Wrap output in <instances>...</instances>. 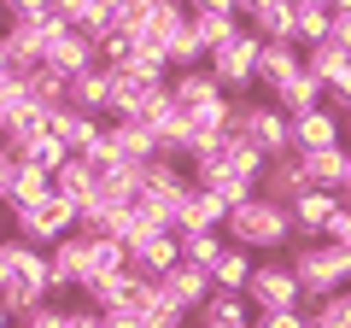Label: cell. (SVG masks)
Listing matches in <instances>:
<instances>
[{
    "mask_svg": "<svg viewBox=\"0 0 351 328\" xmlns=\"http://www.w3.org/2000/svg\"><path fill=\"white\" fill-rule=\"evenodd\" d=\"M64 106L71 112H82V117H100V112H112V71H88V76H76L71 89H64Z\"/></svg>",
    "mask_w": 351,
    "mask_h": 328,
    "instance_id": "21",
    "label": "cell"
},
{
    "mask_svg": "<svg viewBox=\"0 0 351 328\" xmlns=\"http://www.w3.org/2000/svg\"><path fill=\"white\" fill-rule=\"evenodd\" d=\"M170 100L182 106L188 117H199V112H211V106H223L228 94L217 89L211 71H182V76H170Z\"/></svg>",
    "mask_w": 351,
    "mask_h": 328,
    "instance_id": "17",
    "label": "cell"
},
{
    "mask_svg": "<svg viewBox=\"0 0 351 328\" xmlns=\"http://www.w3.org/2000/svg\"><path fill=\"white\" fill-rule=\"evenodd\" d=\"M304 71V47H293V41H263V53H258V82L269 94L281 89V82H293V76Z\"/></svg>",
    "mask_w": 351,
    "mask_h": 328,
    "instance_id": "20",
    "label": "cell"
},
{
    "mask_svg": "<svg viewBox=\"0 0 351 328\" xmlns=\"http://www.w3.org/2000/svg\"><path fill=\"white\" fill-rule=\"evenodd\" d=\"M164 59H170V71H176V76H182V71H205V65H211V47L199 41V30H193V18H188L182 30H176V41L164 47Z\"/></svg>",
    "mask_w": 351,
    "mask_h": 328,
    "instance_id": "27",
    "label": "cell"
},
{
    "mask_svg": "<svg viewBox=\"0 0 351 328\" xmlns=\"http://www.w3.org/2000/svg\"><path fill=\"white\" fill-rule=\"evenodd\" d=\"M328 147H346V141H339V117L328 112V106L293 117V152H328Z\"/></svg>",
    "mask_w": 351,
    "mask_h": 328,
    "instance_id": "22",
    "label": "cell"
},
{
    "mask_svg": "<svg viewBox=\"0 0 351 328\" xmlns=\"http://www.w3.org/2000/svg\"><path fill=\"white\" fill-rule=\"evenodd\" d=\"M346 65H351V53H339L334 41H322V47H311V53H304V71H311L316 82H322V89L334 82L339 71H346Z\"/></svg>",
    "mask_w": 351,
    "mask_h": 328,
    "instance_id": "32",
    "label": "cell"
},
{
    "mask_svg": "<svg viewBox=\"0 0 351 328\" xmlns=\"http://www.w3.org/2000/svg\"><path fill=\"white\" fill-rule=\"evenodd\" d=\"M53 194H59L64 205H76V211H82V205L100 194V176H94V164H88V159H71L59 176H53Z\"/></svg>",
    "mask_w": 351,
    "mask_h": 328,
    "instance_id": "26",
    "label": "cell"
},
{
    "mask_svg": "<svg viewBox=\"0 0 351 328\" xmlns=\"http://www.w3.org/2000/svg\"><path fill=\"white\" fill-rule=\"evenodd\" d=\"M339 200H351V170H346V194H339Z\"/></svg>",
    "mask_w": 351,
    "mask_h": 328,
    "instance_id": "46",
    "label": "cell"
},
{
    "mask_svg": "<svg viewBox=\"0 0 351 328\" xmlns=\"http://www.w3.org/2000/svg\"><path fill=\"white\" fill-rule=\"evenodd\" d=\"M18 164H24V159H18L12 147H0V211H6V188H12V176H18Z\"/></svg>",
    "mask_w": 351,
    "mask_h": 328,
    "instance_id": "39",
    "label": "cell"
},
{
    "mask_svg": "<svg viewBox=\"0 0 351 328\" xmlns=\"http://www.w3.org/2000/svg\"><path fill=\"white\" fill-rule=\"evenodd\" d=\"M0 36H6V6H0Z\"/></svg>",
    "mask_w": 351,
    "mask_h": 328,
    "instance_id": "47",
    "label": "cell"
},
{
    "mask_svg": "<svg viewBox=\"0 0 351 328\" xmlns=\"http://www.w3.org/2000/svg\"><path fill=\"white\" fill-rule=\"evenodd\" d=\"M176 240H182V264L205 270V276H211V270H217V258L228 253V240H223V235H176Z\"/></svg>",
    "mask_w": 351,
    "mask_h": 328,
    "instance_id": "30",
    "label": "cell"
},
{
    "mask_svg": "<svg viewBox=\"0 0 351 328\" xmlns=\"http://www.w3.org/2000/svg\"><path fill=\"white\" fill-rule=\"evenodd\" d=\"M228 141H246L252 152H263V159L276 164L293 152V117L276 112L269 100H234V112H228Z\"/></svg>",
    "mask_w": 351,
    "mask_h": 328,
    "instance_id": "2",
    "label": "cell"
},
{
    "mask_svg": "<svg viewBox=\"0 0 351 328\" xmlns=\"http://www.w3.org/2000/svg\"><path fill=\"white\" fill-rule=\"evenodd\" d=\"M12 235L24 240V246H36V253H53L64 235H76V205H64L59 194H47L41 205L12 211Z\"/></svg>",
    "mask_w": 351,
    "mask_h": 328,
    "instance_id": "4",
    "label": "cell"
},
{
    "mask_svg": "<svg viewBox=\"0 0 351 328\" xmlns=\"http://www.w3.org/2000/svg\"><path fill=\"white\" fill-rule=\"evenodd\" d=\"M311 328H351V288H339L334 299H322L311 311Z\"/></svg>",
    "mask_w": 351,
    "mask_h": 328,
    "instance_id": "33",
    "label": "cell"
},
{
    "mask_svg": "<svg viewBox=\"0 0 351 328\" xmlns=\"http://www.w3.org/2000/svg\"><path fill=\"white\" fill-rule=\"evenodd\" d=\"M199 328H258V316H252L246 293H211L199 311Z\"/></svg>",
    "mask_w": 351,
    "mask_h": 328,
    "instance_id": "25",
    "label": "cell"
},
{
    "mask_svg": "<svg viewBox=\"0 0 351 328\" xmlns=\"http://www.w3.org/2000/svg\"><path fill=\"white\" fill-rule=\"evenodd\" d=\"M106 147H112L123 164H152V159H164L158 141H152V129L135 124V117H106Z\"/></svg>",
    "mask_w": 351,
    "mask_h": 328,
    "instance_id": "14",
    "label": "cell"
},
{
    "mask_svg": "<svg viewBox=\"0 0 351 328\" xmlns=\"http://www.w3.org/2000/svg\"><path fill=\"white\" fill-rule=\"evenodd\" d=\"M223 240H228V246H240V253H281V246L293 240V211L258 194V200H246V205L228 211Z\"/></svg>",
    "mask_w": 351,
    "mask_h": 328,
    "instance_id": "1",
    "label": "cell"
},
{
    "mask_svg": "<svg viewBox=\"0 0 351 328\" xmlns=\"http://www.w3.org/2000/svg\"><path fill=\"white\" fill-rule=\"evenodd\" d=\"M41 71H59L64 82H76V76L100 71V47H94L82 30L59 24V30H47V53H41Z\"/></svg>",
    "mask_w": 351,
    "mask_h": 328,
    "instance_id": "8",
    "label": "cell"
},
{
    "mask_svg": "<svg viewBox=\"0 0 351 328\" xmlns=\"http://www.w3.org/2000/svg\"><path fill=\"white\" fill-rule=\"evenodd\" d=\"M339 141H346V152H351V112L339 117Z\"/></svg>",
    "mask_w": 351,
    "mask_h": 328,
    "instance_id": "44",
    "label": "cell"
},
{
    "mask_svg": "<svg viewBox=\"0 0 351 328\" xmlns=\"http://www.w3.org/2000/svg\"><path fill=\"white\" fill-rule=\"evenodd\" d=\"M24 328H71V311H64V305H41Z\"/></svg>",
    "mask_w": 351,
    "mask_h": 328,
    "instance_id": "38",
    "label": "cell"
},
{
    "mask_svg": "<svg viewBox=\"0 0 351 328\" xmlns=\"http://www.w3.org/2000/svg\"><path fill=\"white\" fill-rule=\"evenodd\" d=\"M246 305H252L258 316H269V311H299V305H304V288H299V276H293L287 258H263V264L252 270Z\"/></svg>",
    "mask_w": 351,
    "mask_h": 328,
    "instance_id": "5",
    "label": "cell"
},
{
    "mask_svg": "<svg viewBox=\"0 0 351 328\" xmlns=\"http://www.w3.org/2000/svg\"><path fill=\"white\" fill-rule=\"evenodd\" d=\"M339 194H322V188H311V194H299V200L287 205L293 211V240H299V246H311V240H322L328 235V223H334L339 217Z\"/></svg>",
    "mask_w": 351,
    "mask_h": 328,
    "instance_id": "9",
    "label": "cell"
},
{
    "mask_svg": "<svg viewBox=\"0 0 351 328\" xmlns=\"http://www.w3.org/2000/svg\"><path fill=\"white\" fill-rule=\"evenodd\" d=\"M258 194H263V200H276V205H293L299 194H311V176H304V159H299V152H287V159H276L269 170H263Z\"/></svg>",
    "mask_w": 351,
    "mask_h": 328,
    "instance_id": "18",
    "label": "cell"
},
{
    "mask_svg": "<svg viewBox=\"0 0 351 328\" xmlns=\"http://www.w3.org/2000/svg\"><path fill=\"white\" fill-rule=\"evenodd\" d=\"M258 328H311V316L304 311H269V316H258Z\"/></svg>",
    "mask_w": 351,
    "mask_h": 328,
    "instance_id": "40",
    "label": "cell"
},
{
    "mask_svg": "<svg viewBox=\"0 0 351 328\" xmlns=\"http://www.w3.org/2000/svg\"><path fill=\"white\" fill-rule=\"evenodd\" d=\"M182 24H188V6L176 0H123V30L141 47H170Z\"/></svg>",
    "mask_w": 351,
    "mask_h": 328,
    "instance_id": "6",
    "label": "cell"
},
{
    "mask_svg": "<svg viewBox=\"0 0 351 328\" xmlns=\"http://www.w3.org/2000/svg\"><path fill=\"white\" fill-rule=\"evenodd\" d=\"M176 264H182V240H176V235H141V240H129V270H135L141 281H164Z\"/></svg>",
    "mask_w": 351,
    "mask_h": 328,
    "instance_id": "10",
    "label": "cell"
},
{
    "mask_svg": "<svg viewBox=\"0 0 351 328\" xmlns=\"http://www.w3.org/2000/svg\"><path fill=\"white\" fill-rule=\"evenodd\" d=\"M328 41H334L339 53H351V0H334V36Z\"/></svg>",
    "mask_w": 351,
    "mask_h": 328,
    "instance_id": "36",
    "label": "cell"
},
{
    "mask_svg": "<svg viewBox=\"0 0 351 328\" xmlns=\"http://www.w3.org/2000/svg\"><path fill=\"white\" fill-rule=\"evenodd\" d=\"M47 135H59L71 159H88V152H94V141L106 135V124H100V117H82V112H71V106H64V112H47Z\"/></svg>",
    "mask_w": 351,
    "mask_h": 328,
    "instance_id": "16",
    "label": "cell"
},
{
    "mask_svg": "<svg viewBox=\"0 0 351 328\" xmlns=\"http://www.w3.org/2000/svg\"><path fill=\"white\" fill-rule=\"evenodd\" d=\"M158 293H164V299H170L182 316H199V311H205V299H211L217 288H211V276H205V270H193V264H176L170 276L158 281Z\"/></svg>",
    "mask_w": 351,
    "mask_h": 328,
    "instance_id": "13",
    "label": "cell"
},
{
    "mask_svg": "<svg viewBox=\"0 0 351 328\" xmlns=\"http://www.w3.org/2000/svg\"><path fill=\"white\" fill-rule=\"evenodd\" d=\"M293 276H299L304 299H334L339 288H351V253H339L334 240H311V246H293Z\"/></svg>",
    "mask_w": 351,
    "mask_h": 328,
    "instance_id": "3",
    "label": "cell"
},
{
    "mask_svg": "<svg viewBox=\"0 0 351 328\" xmlns=\"http://www.w3.org/2000/svg\"><path fill=\"white\" fill-rule=\"evenodd\" d=\"M252 270H258V258L240 253V246H228V253L217 258V270H211V288H217V293H246Z\"/></svg>",
    "mask_w": 351,
    "mask_h": 328,
    "instance_id": "29",
    "label": "cell"
},
{
    "mask_svg": "<svg viewBox=\"0 0 351 328\" xmlns=\"http://www.w3.org/2000/svg\"><path fill=\"white\" fill-rule=\"evenodd\" d=\"M322 240H334L339 253H351V200L339 205V217H334V223H328V235H322Z\"/></svg>",
    "mask_w": 351,
    "mask_h": 328,
    "instance_id": "37",
    "label": "cell"
},
{
    "mask_svg": "<svg viewBox=\"0 0 351 328\" xmlns=\"http://www.w3.org/2000/svg\"><path fill=\"white\" fill-rule=\"evenodd\" d=\"M299 159H304V176H311V188H322V194H346V170H351V152H346V147L299 152Z\"/></svg>",
    "mask_w": 351,
    "mask_h": 328,
    "instance_id": "24",
    "label": "cell"
},
{
    "mask_svg": "<svg viewBox=\"0 0 351 328\" xmlns=\"http://www.w3.org/2000/svg\"><path fill=\"white\" fill-rule=\"evenodd\" d=\"M240 18H246V30L258 41H293V0H246ZM293 47H299V41H293Z\"/></svg>",
    "mask_w": 351,
    "mask_h": 328,
    "instance_id": "15",
    "label": "cell"
},
{
    "mask_svg": "<svg viewBox=\"0 0 351 328\" xmlns=\"http://www.w3.org/2000/svg\"><path fill=\"white\" fill-rule=\"evenodd\" d=\"M188 18H193V30H199V41L205 47H223L228 36H240V0H199V6H188Z\"/></svg>",
    "mask_w": 351,
    "mask_h": 328,
    "instance_id": "12",
    "label": "cell"
},
{
    "mask_svg": "<svg viewBox=\"0 0 351 328\" xmlns=\"http://www.w3.org/2000/svg\"><path fill=\"white\" fill-rule=\"evenodd\" d=\"M258 53H263V41L252 36V30H240V36H228L223 47L211 53L205 71L217 76V89H223V94H246L252 82H258Z\"/></svg>",
    "mask_w": 351,
    "mask_h": 328,
    "instance_id": "7",
    "label": "cell"
},
{
    "mask_svg": "<svg viewBox=\"0 0 351 328\" xmlns=\"http://www.w3.org/2000/svg\"><path fill=\"white\" fill-rule=\"evenodd\" d=\"M322 100H328V89L316 82L311 71H299L293 82H281L276 94H269V106L276 112H287V117H304V112H322Z\"/></svg>",
    "mask_w": 351,
    "mask_h": 328,
    "instance_id": "23",
    "label": "cell"
},
{
    "mask_svg": "<svg viewBox=\"0 0 351 328\" xmlns=\"http://www.w3.org/2000/svg\"><path fill=\"white\" fill-rule=\"evenodd\" d=\"M0 328H18V323H12V316H6V311H0Z\"/></svg>",
    "mask_w": 351,
    "mask_h": 328,
    "instance_id": "45",
    "label": "cell"
},
{
    "mask_svg": "<svg viewBox=\"0 0 351 328\" xmlns=\"http://www.w3.org/2000/svg\"><path fill=\"white\" fill-rule=\"evenodd\" d=\"M18 89H24V76H18V71H12V65L0 59V106L12 100V94H18Z\"/></svg>",
    "mask_w": 351,
    "mask_h": 328,
    "instance_id": "41",
    "label": "cell"
},
{
    "mask_svg": "<svg viewBox=\"0 0 351 328\" xmlns=\"http://www.w3.org/2000/svg\"><path fill=\"white\" fill-rule=\"evenodd\" d=\"M29 253H36V246H24L18 235H6V240H0V281H12L18 270H24V258H29Z\"/></svg>",
    "mask_w": 351,
    "mask_h": 328,
    "instance_id": "34",
    "label": "cell"
},
{
    "mask_svg": "<svg viewBox=\"0 0 351 328\" xmlns=\"http://www.w3.org/2000/svg\"><path fill=\"white\" fill-rule=\"evenodd\" d=\"M106 328H141V311H106Z\"/></svg>",
    "mask_w": 351,
    "mask_h": 328,
    "instance_id": "43",
    "label": "cell"
},
{
    "mask_svg": "<svg viewBox=\"0 0 351 328\" xmlns=\"http://www.w3.org/2000/svg\"><path fill=\"white\" fill-rule=\"evenodd\" d=\"M71 328H106V316H100V311H88V305H82V311H71Z\"/></svg>",
    "mask_w": 351,
    "mask_h": 328,
    "instance_id": "42",
    "label": "cell"
},
{
    "mask_svg": "<svg viewBox=\"0 0 351 328\" xmlns=\"http://www.w3.org/2000/svg\"><path fill=\"white\" fill-rule=\"evenodd\" d=\"M223 223H228V205L217 194H205V188L182 194V205H176V235H223Z\"/></svg>",
    "mask_w": 351,
    "mask_h": 328,
    "instance_id": "11",
    "label": "cell"
},
{
    "mask_svg": "<svg viewBox=\"0 0 351 328\" xmlns=\"http://www.w3.org/2000/svg\"><path fill=\"white\" fill-rule=\"evenodd\" d=\"M53 194V176L47 170H36V164H18L12 188H6V211H24V205H41Z\"/></svg>",
    "mask_w": 351,
    "mask_h": 328,
    "instance_id": "28",
    "label": "cell"
},
{
    "mask_svg": "<svg viewBox=\"0 0 351 328\" xmlns=\"http://www.w3.org/2000/svg\"><path fill=\"white\" fill-rule=\"evenodd\" d=\"M322 106H328L334 117H346V112H351V65L334 76V82H328V100H322Z\"/></svg>",
    "mask_w": 351,
    "mask_h": 328,
    "instance_id": "35",
    "label": "cell"
},
{
    "mask_svg": "<svg viewBox=\"0 0 351 328\" xmlns=\"http://www.w3.org/2000/svg\"><path fill=\"white\" fill-rule=\"evenodd\" d=\"M334 36V0H293V41L304 53Z\"/></svg>",
    "mask_w": 351,
    "mask_h": 328,
    "instance_id": "19",
    "label": "cell"
},
{
    "mask_svg": "<svg viewBox=\"0 0 351 328\" xmlns=\"http://www.w3.org/2000/svg\"><path fill=\"white\" fill-rule=\"evenodd\" d=\"M24 164H36V170H47V176H59L64 164H71V152H64V141L59 135H41V141H29L24 152H18Z\"/></svg>",
    "mask_w": 351,
    "mask_h": 328,
    "instance_id": "31",
    "label": "cell"
}]
</instances>
